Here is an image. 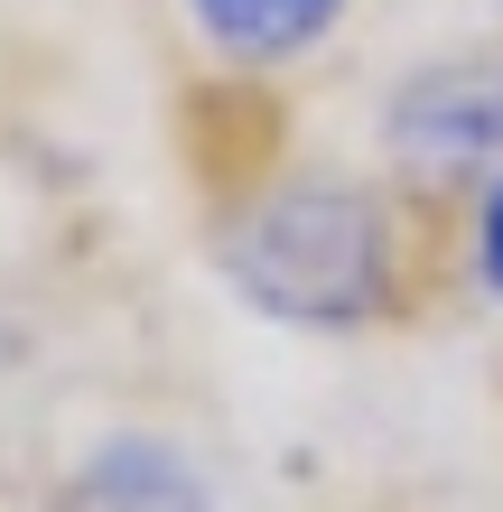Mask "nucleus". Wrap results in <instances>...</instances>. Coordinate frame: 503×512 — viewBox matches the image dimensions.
Listing matches in <instances>:
<instances>
[{
    "instance_id": "obj_3",
    "label": "nucleus",
    "mask_w": 503,
    "mask_h": 512,
    "mask_svg": "<svg viewBox=\"0 0 503 512\" xmlns=\"http://www.w3.org/2000/svg\"><path fill=\"white\" fill-rule=\"evenodd\" d=\"M187 10H196V28H205L224 56H252V66H271V56L317 47V38L336 28L345 0H187Z\"/></svg>"
},
{
    "instance_id": "obj_2",
    "label": "nucleus",
    "mask_w": 503,
    "mask_h": 512,
    "mask_svg": "<svg viewBox=\"0 0 503 512\" xmlns=\"http://www.w3.org/2000/svg\"><path fill=\"white\" fill-rule=\"evenodd\" d=\"M392 140L420 159H494L503 149V66H448L392 103Z\"/></svg>"
},
{
    "instance_id": "obj_4",
    "label": "nucleus",
    "mask_w": 503,
    "mask_h": 512,
    "mask_svg": "<svg viewBox=\"0 0 503 512\" xmlns=\"http://www.w3.org/2000/svg\"><path fill=\"white\" fill-rule=\"evenodd\" d=\"M476 270H485V289H503V177H494L485 224H476Z\"/></svg>"
},
{
    "instance_id": "obj_1",
    "label": "nucleus",
    "mask_w": 503,
    "mask_h": 512,
    "mask_svg": "<svg viewBox=\"0 0 503 512\" xmlns=\"http://www.w3.org/2000/svg\"><path fill=\"white\" fill-rule=\"evenodd\" d=\"M233 280L243 298H261L271 317L299 326H354L382 298V215L354 187H280L261 196L243 233H233Z\"/></svg>"
}]
</instances>
